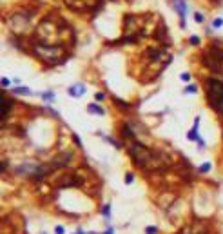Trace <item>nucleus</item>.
<instances>
[{
    "label": "nucleus",
    "instance_id": "f257e3e1",
    "mask_svg": "<svg viewBox=\"0 0 223 234\" xmlns=\"http://www.w3.org/2000/svg\"><path fill=\"white\" fill-rule=\"evenodd\" d=\"M31 49H33V54H35L38 60L47 62V65H58V64H64L67 60L65 58V49H64L62 44L33 42Z\"/></svg>",
    "mask_w": 223,
    "mask_h": 234
},
{
    "label": "nucleus",
    "instance_id": "f03ea898",
    "mask_svg": "<svg viewBox=\"0 0 223 234\" xmlns=\"http://www.w3.org/2000/svg\"><path fill=\"white\" fill-rule=\"evenodd\" d=\"M35 15H36L35 8H20L16 13H9L8 22L11 27V33L18 35V36H24L25 33H29L31 31V20L35 18Z\"/></svg>",
    "mask_w": 223,
    "mask_h": 234
},
{
    "label": "nucleus",
    "instance_id": "7ed1b4c3",
    "mask_svg": "<svg viewBox=\"0 0 223 234\" xmlns=\"http://www.w3.org/2000/svg\"><path fill=\"white\" fill-rule=\"evenodd\" d=\"M205 96L209 107L223 118V80L205 78Z\"/></svg>",
    "mask_w": 223,
    "mask_h": 234
},
{
    "label": "nucleus",
    "instance_id": "20e7f679",
    "mask_svg": "<svg viewBox=\"0 0 223 234\" xmlns=\"http://www.w3.org/2000/svg\"><path fill=\"white\" fill-rule=\"evenodd\" d=\"M201 62H203V65L207 67V69H211L212 73H216V74H223V64L216 58V56H212L209 51H205L203 54H201Z\"/></svg>",
    "mask_w": 223,
    "mask_h": 234
},
{
    "label": "nucleus",
    "instance_id": "39448f33",
    "mask_svg": "<svg viewBox=\"0 0 223 234\" xmlns=\"http://www.w3.org/2000/svg\"><path fill=\"white\" fill-rule=\"evenodd\" d=\"M172 6L176 9L178 17H180V25L181 29H185L187 24H185V17H187V6H185V0H172Z\"/></svg>",
    "mask_w": 223,
    "mask_h": 234
},
{
    "label": "nucleus",
    "instance_id": "423d86ee",
    "mask_svg": "<svg viewBox=\"0 0 223 234\" xmlns=\"http://www.w3.org/2000/svg\"><path fill=\"white\" fill-rule=\"evenodd\" d=\"M13 105H15V100H13V98H8L5 94H2V122L11 114Z\"/></svg>",
    "mask_w": 223,
    "mask_h": 234
},
{
    "label": "nucleus",
    "instance_id": "0eeeda50",
    "mask_svg": "<svg viewBox=\"0 0 223 234\" xmlns=\"http://www.w3.org/2000/svg\"><path fill=\"white\" fill-rule=\"evenodd\" d=\"M85 91H87V87L84 84H74V85H71L69 89H67V93H69L73 98H80V96H84Z\"/></svg>",
    "mask_w": 223,
    "mask_h": 234
},
{
    "label": "nucleus",
    "instance_id": "6e6552de",
    "mask_svg": "<svg viewBox=\"0 0 223 234\" xmlns=\"http://www.w3.org/2000/svg\"><path fill=\"white\" fill-rule=\"evenodd\" d=\"M87 113H91V114H98V116H104L105 114V109L102 105H98V104H89L87 105Z\"/></svg>",
    "mask_w": 223,
    "mask_h": 234
},
{
    "label": "nucleus",
    "instance_id": "1a4fd4ad",
    "mask_svg": "<svg viewBox=\"0 0 223 234\" xmlns=\"http://www.w3.org/2000/svg\"><path fill=\"white\" fill-rule=\"evenodd\" d=\"M11 93H15V94H22V96H33V94H35V93H33L29 87H25V85L13 87V89H11Z\"/></svg>",
    "mask_w": 223,
    "mask_h": 234
},
{
    "label": "nucleus",
    "instance_id": "9d476101",
    "mask_svg": "<svg viewBox=\"0 0 223 234\" xmlns=\"http://www.w3.org/2000/svg\"><path fill=\"white\" fill-rule=\"evenodd\" d=\"M98 134L102 136V138H104V140H105L107 143H111V145H113L114 149H118V151H120L121 147H124V145H121V143H120L118 140H114V138H111V136H105V134H102V133H98Z\"/></svg>",
    "mask_w": 223,
    "mask_h": 234
},
{
    "label": "nucleus",
    "instance_id": "9b49d317",
    "mask_svg": "<svg viewBox=\"0 0 223 234\" xmlns=\"http://www.w3.org/2000/svg\"><path fill=\"white\" fill-rule=\"evenodd\" d=\"M183 93H185V94H196V93H198V85H196V84H189V85L183 89Z\"/></svg>",
    "mask_w": 223,
    "mask_h": 234
},
{
    "label": "nucleus",
    "instance_id": "f8f14e48",
    "mask_svg": "<svg viewBox=\"0 0 223 234\" xmlns=\"http://www.w3.org/2000/svg\"><path fill=\"white\" fill-rule=\"evenodd\" d=\"M40 96H42L45 102H55V93H53V91H45V93H42Z\"/></svg>",
    "mask_w": 223,
    "mask_h": 234
},
{
    "label": "nucleus",
    "instance_id": "ddd939ff",
    "mask_svg": "<svg viewBox=\"0 0 223 234\" xmlns=\"http://www.w3.org/2000/svg\"><path fill=\"white\" fill-rule=\"evenodd\" d=\"M113 100H114V105H118L120 109H131V105L124 100H120V98H113Z\"/></svg>",
    "mask_w": 223,
    "mask_h": 234
},
{
    "label": "nucleus",
    "instance_id": "4468645a",
    "mask_svg": "<svg viewBox=\"0 0 223 234\" xmlns=\"http://www.w3.org/2000/svg\"><path fill=\"white\" fill-rule=\"evenodd\" d=\"M102 214H104V218H105V220H109V218H111V203H105L104 207H102Z\"/></svg>",
    "mask_w": 223,
    "mask_h": 234
},
{
    "label": "nucleus",
    "instance_id": "2eb2a0df",
    "mask_svg": "<svg viewBox=\"0 0 223 234\" xmlns=\"http://www.w3.org/2000/svg\"><path fill=\"white\" fill-rule=\"evenodd\" d=\"M211 169H212L211 162H205V163H201V165H200V169H198V171H200V173H209Z\"/></svg>",
    "mask_w": 223,
    "mask_h": 234
},
{
    "label": "nucleus",
    "instance_id": "dca6fc26",
    "mask_svg": "<svg viewBox=\"0 0 223 234\" xmlns=\"http://www.w3.org/2000/svg\"><path fill=\"white\" fill-rule=\"evenodd\" d=\"M221 25H223V18H214L212 22H211V27H212V29H220Z\"/></svg>",
    "mask_w": 223,
    "mask_h": 234
},
{
    "label": "nucleus",
    "instance_id": "f3484780",
    "mask_svg": "<svg viewBox=\"0 0 223 234\" xmlns=\"http://www.w3.org/2000/svg\"><path fill=\"white\" fill-rule=\"evenodd\" d=\"M194 22H196V24H203V22H205L203 13H200V11H198V13H194Z\"/></svg>",
    "mask_w": 223,
    "mask_h": 234
},
{
    "label": "nucleus",
    "instance_id": "a211bd4d",
    "mask_svg": "<svg viewBox=\"0 0 223 234\" xmlns=\"http://www.w3.org/2000/svg\"><path fill=\"white\" fill-rule=\"evenodd\" d=\"M189 44H191V45H200V36L192 35L191 38H189Z\"/></svg>",
    "mask_w": 223,
    "mask_h": 234
},
{
    "label": "nucleus",
    "instance_id": "6ab92c4d",
    "mask_svg": "<svg viewBox=\"0 0 223 234\" xmlns=\"http://www.w3.org/2000/svg\"><path fill=\"white\" fill-rule=\"evenodd\" d=\"M132 182H134V174H132V173H127V174H125V183L131 185Z\"/></svg>",
    "mask_w": 223,
    "mask_h": 234
},
{
    "label": "nucleus",
    "instance_id": "aec40b11",
    "mask_svg": "<svg viewBox=\"0 0 223 234\" xmlns=\"http://www.w3.org/2000/svg\"><path fill=\"white\" fill-rule=\"evenodd\" d=\"M158 227H145V234H156Z\"/></svg>",
    "mask_w": 223,
    "mask_h": 234
},
{
    "label": "nucleus",
    "instance_id": "412c9836",
    "mask_svg": "<svg viewBox=\"0 0 223 234\" xmlns=\"http://www.w3.org/2000/svg\"><path fill=\"white\" fill-rule=\"evenodd\" d=\"M9 85H11V80H9V78H5V76H4V78H2V87H4V89H8Z\"/></svg>",
    "mask_w": 223,
    "mask_h": 234
},
{
    "label": "nucleus",
    "instance_id": "4be33fe9",
    "mask_svg": "<svg viewBox=\"0 0 223 234\" xmlns=\"http://www.w3.org/2000/svg\"><path fill=\"white\" fill-rule=\"evenodd\" d=\"M94 100H96V102H102V100H105V94H104V93H96V94H94Z\"/></svg>",
    "mask_w": 223,
    "mask_h": 234
},
{
    "label": "nucleus",
    "instance_id": "5701e85b",
    "mask_svg": "<svg viewBox=\"0 0 223 234\" xmlns=\"http://www.w3.org/2000/svg\"><path fill=\"white\" fill-rule=\"evenodd\" d=\"M73 140H74V143H76V147H82V140L78 138V134H73Z\"/></svg>",
    "mask_w": 223,
    "mask_h": 234
},
{
    "label": "nucleus",
    "instance_id": "b1692460",
    "mask_svg": "<svg viewBox=\"0 0 223 234\" xmlns=\"http://www.w3.org/2000/svg\"><path fill=\"white\" fill-rule=\"evenodd\" d=\"M180 80H183V82H189V80H191V74H189V73H183V74H180Z\"/></svg>",
    "mask_w": 223,
    "mask_h": 234
},
{
    "label": "nucleus",
    "instance_id": "393cba45",
    "mask_svg": "<svg viewBox=\"0 0 223 234\" xmlns=\"http://www.w3.org/2000/svg\"><path fill=\"white\" fill-rule=\"evenodd\" d=\"M55 234H65V232H64V227H62V225H56V227H55Z\"/></svg>",
    "mask_w": 223,
    "mask_h": 234
},
{
    "label": "nucleus",
    "instance_id": "a878e982",
    "mask_svg": "<svg viewBox=\"0 0 223 234\" xmlns=\"http://www.w3.org/2000/svg\"><path fill=\"white\" fill-rule=\"evenodd\" d=\"M104 234H114V229H113V227H109V229H107Z\"/></svg>",
    "mask_w": 223,
    "mask_h": 234
},
{
    "label": "nucleus",
    "instance_id": "bb28decb",
    "mask_svg": "<svg viewBox=\"0 0 223 234\" xmlns=\"http://www.w3.org/2000/svg\"><path fill=\"white\" fill-rule=\"evenodd\" d=\"M76 234H89V232H84V231H78Z\"/></svg>",
    "mask_w": 223,
    "mask_h": 234
},
{
    "label": "nucleus",
    "instance_id": "cd10ccee",
    "mask_svg": "<svg viewBox=\"0 0 223 234\" xmlns=\"http://www.w3.org/2000/svg\"><path fill=\"white\" fill-rule=\"evenodd\" d=\"M212 2H216V4H220V2H221V0H212Z\"/></svg>",
    "mask_w": 223,
    "mask_h": 234
},
{
    "label": "nucleus",
    "instance_id": "c85d7f7f",
    "mask_svg": "<svg viewBox=\"0 0 223 234\" xmlns=\"http://www.w3.org/2000/svg\"><path fill=\"white\" fill-rule=\"evenodd\" d=\"M42 234H45V232H42Z\"/></svg>",
    "mask_w": 223,
    "mask_h": 234
}]
</instances>
